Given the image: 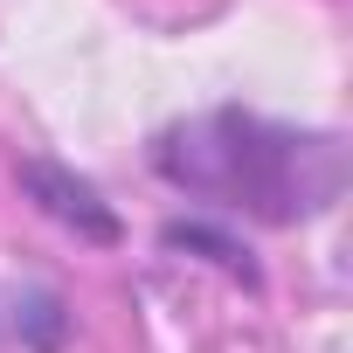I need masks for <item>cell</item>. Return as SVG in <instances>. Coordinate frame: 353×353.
Listing matches in <instances>:
<instances>
[{"instance_id":"1","label":"cell","mask_w":353,"mask_h":353,"mask_svg":"<svg viewBox=\"0 0 353 353\" xmlns=\"http://www.w3.org/2000/svg\"><path fill=\"white\" fill-rule=\"evenodd\" d=\"M152 173L222 215H250L263 229H298L339 208L346 194V139L284 125L243 104H215L173 118L152 139Z\"/></svg>"},{"instance_id":"3","label":"cell","mask_w":353,"mask_h":353,"mask_svg":"<svg viewBox=\"0 0 353 353\" xmlns=\"http://www.w3.org/2000/svg\"><path fill=\"white\" fill-rule=\"evenodd\" d=\"M159 250H173V256H194V263H215L229 284H263V270H256V256H250V243L236 236V229H222V222H208V215H188V222H166L159 229Z\"/></svg>"},{"instance_id":"4","label":"cell","mask_w":353,"mask_h":353,"mask_svg":"<svg viewBox=\"0 0 353 353\" xmlns=\"http://www.w3.org/2000/svg\"><path fill=\"white\" fill-rule=\"evenodd\" d=\"M14 339L28 346V353H63L70 346V332H77V312H70V298L56 291V284H28L21 298H14Z\"/></svg>"},{"instance_id":"2","label":"cell","mask_w":353,"mask_h":353,"mask_svg":"<svg viewBox=\"0 0 353 353\" xmlns=\"http://www.w3.org/2000/svg\"><path fill=\"white\" fill-rule=\"evenodd\" d=\"M14 188H21V201H28L42 222L70 229L77 243H90V250H118V243H125L118 208L104 201L97 181H83L77 166H63V159H49V152H21V159H14Z\"/></svg>"}]
</instances>
